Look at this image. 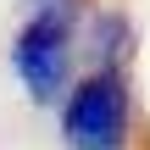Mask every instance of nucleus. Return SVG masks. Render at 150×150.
Masks as SVG:
<instances>
[{
	"instance_id": "f257e3e1",
	"label": "nucleus",
	"mask_w": 150,
	"mask_h": 150,
	"mask_svg": "<svg viewBox=\"0 0 150 150\" xmlns=\"http://www.w3.org/2000/svg\"><path fill=\"white\" fill-rule=\"evenodd\" d=\"M61 139L67 150H122L128 145V83L117 67H100L72 83L61 106Z\"/></svg>"
},
{
	"instance_id": "f03ea898",
	"label": "nucleus",
	"mask_w": 150,
	"mask_h": 150,
	"mask_svg": "<svg viewBox=\"0 0 150 150\" xmlns=\"http://www.w3.org/2000/svg\"><path fill=\"white\" fill-rule=\"evenodd\" d=\"M11 67L22 78V89L45 106L67 89V72H72V17L61 11H33L11 45Z\"/></svg>"
}]
</instances>
